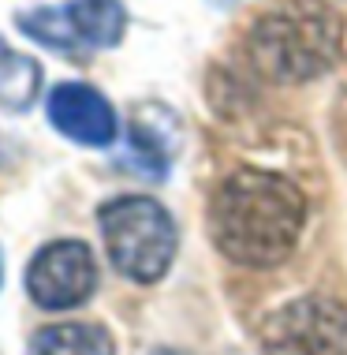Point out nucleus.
<instances>
[{
  "instance_id": "obj_1",
  "label": "nucleus",
  "mask_w": 347,
  "mask_h": 355,
  "mask_svg": "<svg viewBox=\"0 0 347 355\" xmlns=\"http://www.w3.org/2000/svg\"><path fill=\"white\" fill-rule=\"evenodd\" d=\"M306 228V195L281 172L239 168L213 191L209 236L228 262L273 270L292 258Z\"/></svg>"
},
{
  "instance_id": "obj_2",
  "label": "nucleus",
  "mask_w": 347,
  "mask_h": 355,
  "mask_svg": "<svg viewBox=\"0 0 347 355\" xmlns=\"http://www.w3.org/2000/svg\"><path fill=\"white\" fill-rule=\"evenodd\" d=\"M247 64L258 79L299 86L325 75L340 56V19L321 4L292 0L265 12L243 42Z\"/></svg>"
},
{
  "instance_id": "obj_3",
  "label": "nucleus",
  "mask_w": 347,
  "mask_h": 355,
  "mask_svg": "<svg viewBox=\"0 0 347 355\" xmlns=\"http://www.w3.org/2000/svg\"><path fill=\"white\" fill-rule=\"evenodd\" d=\"M112 266L134 284H153L176 258V220L157 198L120 195L98 209Z\"/></svg>"
},
{
  "instance_id": "obj_4",
  "label": "nucleus",
  "mask_w": 347,
  "mask_h": 355,
  "mask_svg": "<svg viewBox=\"0 0 347 355\" xmlns=\"http://www.w3.org/2000/svg\"><path fill=\"white\" fill-rule=\"evenodd\" d=\"M19 31L37 45L79 60L90 49H112L127 31V8L120 0H67L56 8H30L15 15Z\"/></svg>"
},
{
  "instance_id": "obj_5",
  "label": "nucleus",
  "mask_w": 347,
  "mask_h": 355,
  "mask_svg": "<svg viewBox=\"0 0 347 355\" xmlns=\"http://www.w3.org/2000/svg\"><path fill=\"white\" fill-rule=\"evenodd\" d=\"M262 355H347V306L299 295L262 325Z\"/></svg>"
},
{
  "instance_id": "obj_6",
  "label": "nucleus",
  "mask_w": 347,
  "mask_h": 355,
  "mask_svg": "<svg viewBox=\"0 0 347 355\" xmlns=\"http://www.w3.org/2000/svg\"><path fill=\"white\" fill-rule=\"evenodd\" d=\"M98 288V262L82 239H56L30 258L26 292L42 311H71L82 306Z\"/></svg>"
},
{
  "instance_id": "obj_7",
  "label": "nucleus",
  "mask_w": 347,
  "mask_h": 355,
  "mask_svg": "<svg viewBox=\"0 0 347 355\" xmlns=\"http://www.w3.org/2000/svg\"><path fill=\"white\" fill-rule=\"evenodd\" d=\"M45 109H49L53 128L60 131L64 139L79 142V146H112L116 142V131H120L116 109L101 90H94V86H86V83L53 86Z\"/></svg>"
},
{
  "instance_id": "obj_8",
  "label": "nucleus",
  "mask_w": 347,
  "mask_h": 355,
  "mask_svg": "<svg viewBox=\"0 0 347 355\" xmlns=\"http://www.w3.org/2000/svg\"><path fill=\"white\" fill-rule=\"evenodd\" d=\"M30 355H116V344L98 322H64L34 333Z\"/></svg>"
},
{
  "instance_id": "obj_9",
  "label": "nucleus",
  "mask_w": 347,
  "mask_h": 355,
  "mask_svg": "<svg viewBox=\"0 0 347 355\" xmlns=\"http://www.w3.org/2000/svg\"><path fill=\"white\" fill-rule=\"evenodd\" d=\"M37 90H42V68H37V60L15 53L0 37V105L12 112H26L37 101Z\"/></svg>"
},
{
  "instance_id": "obj_10",
  "label": "nucleus",
  "mask_w": 347,
  "mask_h": 355,
  "mask_svg": "<svg viewBox=\"0 0 347 355\" xmlns=\"http://www.w3.org/2000/svg\"><path fill=\"white\" fill-rule=\"evenodd\" d=\"M153 355H176V352H153Z\"/></svg>"
},
{
  "instance_id": "obj_11",
  "label": "nucleus",
  "mask_w": 347,
  "mask_h": 355,
  "mask_svg": "<svg viewBox=\"0 0 347 355\" xmlns=\"http://www.w3.org/2000/svg\"><path fill=\"white\" fill-rule=\"evenodd\" d=\"M220 4H231V0H220Z\"/></svg>"
},
{
  "instance_id": "obj_12",
  "label": "nucleus",
  "mask_w": 347,
  "mask_h": 355,
  "mask_svg": "<svg viewBox=\"0 0 347 355\" xmlns=\"http://www.w3.org/2000/svg\"><path fill=\"white\" fill-rule=\"evenodd\" d=\"M0 277H4V270H0Z\"/></svg>"
}]
</instances>
